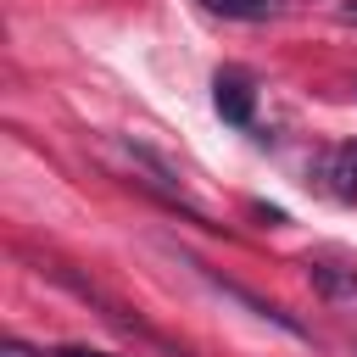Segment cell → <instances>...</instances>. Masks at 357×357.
Returning a JSON list of instances; mask_svg holds the SVG:
<instances>
[{
	"instance_id": "4",
	"label": "cell",
	"mask_w": 357,
	"mask_h": 357,
	"mask_svg": "<svg viewBox=\"0 0 357 357\" xmlns=\"http://www.w3.org/2000/svg\"><path fill=\"white\" fill-rule=\"evenodd\" d=\"M206 11H218V17H234V22H268V17H279V0H201Z\"/></svg>"
},
{
	"instance_id": "1",
	"label": "cell",
	"mask_w": 357,
	"mask_h": 357,
	"mask_svg": "<svg viewBox=\"0 0 357 357\" xmlns=\"http://www.w3.org/2000/svg\"><path fill=\"white\" fill-rule=\"evenodd\" d=\"M307 184H318V190L335 195V201H357V139L324 145V151L307 162Z\"/></svg>"
},
{
	"instance_id": "2",
	"label": "cell",
	"mask_w": 357,
	"mask_h": 357,
	"mask_svg": "<svg viewBox=\"0 0 357 357\" xmlns=\"http://www.w3.org/2000/svg\"><path fill=\"white\" fill-rule=\"evenodd\" d=\"M212 106H218V117H223V123L251 128V112H257V89H251V78H245V73H234V67H223V73L212 78Z\"/></svg>"
},
{
	"instance_id": "5",
	"label": "cell",
	"mask_w": 357,
	"mask_h": 357,
	"mask_svg": "<svg viewBox=\"0 0 357 357\" xmlns=\"http://www.w3.org/2000/svg\"><path fill=\"white\" fill-rule=\"evenodd\" d=\"M0 357H45V351H33V346H22V340H6V351Z\"/></svg>"
},
{
	"instance_id": "7",
	"label": "cell",
	"mask_w": 357,
	"mask_h": 357,
	"mask_svg": "<svg viewBox=\"0 0 357 357\" xmlns=\"http://www.w3.org/2000/svg\"><path fill=\"white\" fill-rule=\"evenodd\" d=\"M340 17H351V22H357V0H340Z\"/></svg>"
},
{
	"instance_id": "6",
	"label": "cell",
	"mask_w": 357,
	"mask_h": 357,
	"mask_svg": "<svg viewBox=\"0 0 357 357\" xmlns=\"http://www.w3.org/2000/svg\"><path fill=\"white\" fill-rule=\"evenodd\" d=\"M50 357H106V351H84V346H56Z\"/></svg>"
},
{
	"instance_id": "3",
	"label": "cell",
	"mask_w": 357,
	"mask_h": 357,
	"mask_svg": "<svg viewBox=\"0 0 357 357\" xmlns=\"http://www.w3.org/2000/svg\"><path fill=\"white\" fill-rule=\"evenodd\" d=\"M307 279H312V290H318L335 312H357V273H351V268H335V262H307Z\"/></svg>"
}]
</instances>
